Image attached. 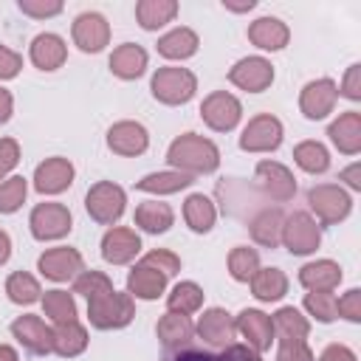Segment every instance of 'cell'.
Returning a JSON list of instances; mask_svg holds the SVG:
<instances>
[{"instance_id":"obj_1","label":"cell","mask_w":361,"mask_h":361,"mask_svg":"<svg viewBox=\"0 0 361 361\" xmlns=\"http://www.w3.org/2000/svg\"><path fill=\"white\" fill-rule=\"evenodd\" d=\"M166 161L178 169V172H186V175H206V172H214L217 164H220V149L197 135V133H183L178 135L172 144H169V152H166Z\"/></svg>"},{"instance_id":"obj_2","label":"cell","mask_w":361,"mask_h":361,"mask_svg":"<svg viewBox=\"0 0 361 361\" xmlns=\"http://www.w3.org/2000/svg\"><path fill=\"white\" fill-rule=\"evenodd\" d=\"M135 316V305L130 293H118L116 288L96 293L93 299H87V319L93 327L99 330H118L127 327Z\"/></svg>"},{"instance_id":"obj_3","label":"cell","mask_w":361,"mask_h":361,"mask_svg":"<svg viewBox=\"0 0 361 361\" xmlns=\"http://www.w3.org/2000/svg\"><path fill=\"white\" fill-rule=\"evenodd\" d=\"M149 90L164 104H186L197 90V79L189 68H158L152 73Z\"/></svg>"},{"instance_id":"obj_4","label":"cell","mask_w":361,"mask_h":361,"mask_svg":"<svg viewBox=\"0 0 361 361\" xmlns=\"http://www.w3.org/2000/svg\"><path fill=\"white\" fill-rule=\"evenodd\" d=\"M124 203H127L124 189H121L118 183H113V180H99V183H93V186L87 189V195H85V209H87V214H90L96 223H102V226H113V223L124 214Z\"/></svg>"},{"instance_id":"obj_5","label":"cell","mask_w":361,"mask_h":361,"mask_svg":"<svg viewBox=\"0 0 361 361\" xmlns=\"http://www.w3.org/2000/svg\"><path fill=\"white\" fill-rule=\"evenodd\" d=\"M307 203H310V212L324 226H333V223L344 220L350 214V209H353L350 195L338 183H319V186H313L307 192Z\"/></svg>"},{"instance_id":"obj_6","label":"cell","mask_w":361,"mask_h":361,"mask_svg":"<svg viewBox=\"0 0 361 361\" xmlns=\"http://www.w3.org/2000/svg\"><path fill=\"white\" fill-rule=\"evenodd\" d=\"M290 254H313L322 243V228L307 212H293L282 223V240H279Z\"/></svg>"},{"instance_id":"obj_7","label":"cell","mask_w":361,"mask_h":361,"mask_svg":"<svg viewBox=\"0 0 361 361\" xmlns=\"http://www.w3.org/2000/svg\"><path fill=\"white\" fill-rule=\"evenodd\" d=\"M240 116H243L240 99L231 96V93H226V90L209 93V96L203 99V104H200V118H203L212 130H217V133L234 130V127L240 124Z\"/></svg>"},{"instance_id":"obj_8","label":"cell","mask_w":361,"mask_h":361,"mask_svg":"<svg viewBox=\"0 0 361 361\" xmlns=\"http://www.w3.org/2000/svg\"><path fill=\"white\" fill-rule=\"evenodd\" d=\"M28 226H31V234L45 243V240L65 237L73 228V217H71L68 206H62V203H39V206H34Z\"/></svg>"},{"instance_id":"obj_9","label":"cell","mask_w":361,"mask_h":361,"mask_svg":"<svg viewBox=\"0 0 361 361\" xmlns=\"http://www.w3.org/2000/svg\"><path fill=\"white\" fill-rule=\"evenodd\" d=\"M279 144H282V124L271 113L254 116L240 135V149L245 152H274Z\"/></svg>"},{"instance_id":"obj_10","label":"cell","mask_w":361,"mask_h":361,"mask_svg":"<svg viewBox=\"0 0 361 361\" xmlns=\"http://www.w3.org/2000/svg\"><path fill=\"white\" fill-rule=\"evenodd\" d=\"M82 254L71 245H59V248H48L39 259H37V268L45 279L51 282H68L73 276L82 274Z\"/></svg>"},{"instance_id":"obj_11","label":"cell","mask_w":361,"mask_h":361,"mask_svg":"<svg viewBox=\"0 0 361 361\" xmlns=\"http://www.w3.org/2000/svg\"><path fill=\"white\" fill-rule=\"evenodd\" d=\"M11 336L34 355H45V353H54V330L34 313H25V316H17L11 322Z\"/></svg>"},{"instance_id":"obj_12","label":"cell","mask_w":361,"mask_h":361,"mask_svg":"<svg viewBox=\"0 0 361 361\" xmlns=\"http://www.w3.org/2000/svg\"><path fill=\"white\" fill-rule=\"evenodd\" d=\"M197 336L209 344V347H217V350H226L228 344H234V336H237V327H234V319L228 310L223 307H209L203 310V316L197 319Z\"/></svg>"},{"instance_id":"obj_13","label":"cell","mask_w":361,"mask_h":361,"mask_svg":"<svg viewBox=\"0 0 361 361\" xmlns=\"http://www.w3.org/2000/svg\"><path fill=\"white\" fill-rule=\"evenodd\" d=\"M228 82L248 93H259L274 82V65L265 56H245L228 71Z\"/></svg>"},{"instance_id":"obj_14","label":"cell","mask_w":361,"mask_h":361,"mask_svg":"<svg viewBox=\"0 0 361 361\" xmlns=\"http://www.w3.org/2000/svg\"><path fill=\"white\" fill-rule=\"evenodd\" d=\"M257 180H259V189L276 203H288L296 195V180H293L290 169L276 164V161H259L257 164Z\"/></svg>"},{"instance_id":"obj_15","label":"cell","mask_w":361,"mask_h":361,"mask_svg":"<svg viewBox=\"0 0 361 361\" xmlns=\"http://www.w3.org/2000/svg\"><path fill=\"white\" fill-rule=\"evenodd\" d=\"M234 327L237 333L245 338V344L257 353H265L271 344H274V324H271V316L262 313V310H254V307H245L237 319H234Z\"/></svg>"},{"instance_id":"obj_16","label":"cell","mask_w":361,"mask_h":361,"mask_svg":"<svg viewBox=\"0 0 361 361\" xmlns=\"http://www.w3.org/2000/svg\"><path fill=\"white\" fill-rule=\"evenodd\" d=\"M73 42L85 54H99L110 42V25L99 11H85L73 20Z\"/></svg>"},{"instance_id":"obj_17","label":"cell","mask_w":361,"mask_h":361,"mask_svg":"<svg viewBox=\"0 0 361 361\" xmlns=\"http://www.w3.org/2000/svg\"><path fill=\"white\" fill-rule=\"evenodd\" d=\"M336 99H338V85L333 79H316V82H307L302 87L299 107L307 118L316 121V118H324L327 113H333Z\"/></svg>"},{"instance_id":"obj_18","label":"cell","mask_w":361,"mask_h":361,"mask_svg":"<svg viewBox=\"0 0 361 361\" xmlns=\"http://www.w3.org/2000/svg\"><path fill=\"white\" fill-rule=\"evenodd\" d=\"M141 251V237L135 228H124V226H113L104 237H102V257L110 265H127L135 259V254Z\"/></svg>"},{"instance_id":"obj_19","label":"cell","mask_w":361,"mask_h":361,"mask_svg":"<svg viewBox=\"0 0 361 361\" xmlns=\"http://www.w3.org/2000/svg\"><path fill=\"white\" fill-rule=\"evenodd\" d=\"M107 147L116 152V155H124V158H133V155H141L147 147H149V135H147V127L138 124V121H118L107 130Z\"/></svg>"},{"instance_id":"obj_20","label":"cell","mask_w":361,"mask_h":361,"mask_svg":"<svg viewBox=\"0 0 361 361\" xmlns=\"http://www.w3.org/2000/svg\"><path fill=\"white\" fill-rule=\"evenodd\" d=\"M73 183V164L68 158H45L34 172V189L39 195H59Z\"/></svg>"},{"instance_id":"obj_21","label":"cell","mask_w":361,"mask_h":361,"mask_svg":"<svg viewBox=\"0 0 361 361\" xmlns=\"http://www.w3.org/2000/svg\"><path fill=\"white\" fill-rule=\"evenodd\" d=\"M248 39L262 51H279L288 45L290 31L279 17H259L248 25Z\"/></svg>"},{"instance_id":"obj_22","label":"cell","mask_w":361,"mask_h":361,"mask_svg":"<svg viewBox=\"0 0 361 361\" xmlns=\"http://www.w3.org/2000/svg\"><path fill=\"white\" fill-rule=\"evenodd\" d=\"M28 54L39 71H56V68H62V62L68 56V45L59 34H37Z\"/></svg>"},{"instance_id":"obj_23","label":"cell","mask_w":361,"mask_h":361,"mask_svg":"<svg viewBox=\"0 0 361 361\" xmlns=\"http://www.w3.org/2000/svg\"><path fill=\"white\" fill-rule=\"evenodd\" d=\"M327 135H330V141L338 147V152L355 155V152L361 149V113H355V110L341 113V116L330 124Z\"/></svg>"},{"instance_id":"obj_24","label":"cell","mask_w":361,"mask_h":361,"mask_svg":"<svg viewBox=\"0 0 361 361\" xmlns=\"http://www.w3.org/2000/svg\"><path fill=\"white\" fill-rule=\"evenodd\" d=\"M271 324H274V341H279V344L305 341L310 333V322L296 307H279L271 316Z\"/></svg>"},{"instance_id":"obj_25","label":"cell","mask_w":361,"mask_h":361,"mask_svg":"<svg viewBox=\"0 0 361 361\" xmlns=\"http://www.w3.org/2000/svg\"><path fill=\"white\" fill-rule=\"evenodd\" d=\"M147 51L135 42H124L110 54V71L118 79H138L147 71Z\"/></svg>"},{"instance_id":"obj_26","label":"cell","mask_w":361,"mask_h":361,"mask_svg":"<svg viewBox=\"0 0 361 361\" xmlns=\"http://www.w3.org/2000/svg\"><path fill=\"white\" fill-rule=\"evenodd\" d=\"M282 223H285V214L279 209H259L248 223L254 243L262 248H276L282 240Z\"/></svg>"},{"instance_id":"obj_27","label":"cell","mask_w":361,"mask_h":361,"mask_svg":"<svg viewBox=\"0 0 361 361\" xmlns=\"http://www.w3.org/2000/svg\"><path fill=\"white\" fill-rule=\"evenodd\" d=\"M158 338L166 350H180L195 338V324L183 313H166L158 319Z\"/></svg>"},{"instance_id":"obj_28","label":"cell","mask_w":361,"mask_h":361,"mask_svg":"<svg viewBox=\"0 0 361 361\" xmlns=\"http://www.w3.org/2000/svg\"><path fill=\"white\" fill-rule=\"evenodd\" d=\"M164 288H166V276L144 262H138L127 276V290L135 299H158L164 293Z\"/></svg>"},{"instance_id":"obj_29","label":"cell","mask_w":361,"mask_h":361,"mask_svg":"<svg viewBox=\"0 0 361 361\" xmlns=\"http://www.w3.org/2000/svg\"><path fill=\"white\" fill-rule=\"evenodd\" d=\"M299 282L307 290H333L341 282V268L333 259H316L299 271Z\"/></svg>"},{"instance_id":"obj_30","label":"cell","mask_w":361,"mask_h":361,"mask_svg":"<svg viewBox=\"0 0 361 361\" xmlns=\"http://www.w3.org/2000/svg\"><path fill=\"white\" fill-rule=\"evenodd\" d=\"M197 45H200L197 34L192 28L180 25V28H172L169 34H164L158 39V54L166 59H189L192 54H197Z\"/></svg>"},{"instance_id":"obj_31","label":"cell","mask_w":361,"mask_h":361,"mask_svg":"<svg viewBox=\"0 0 361 361\" xmlns=\"http://www.w3.org/2000/svg\"><path fill=\"white\" fill-rule=\"evenodd\" d=\"M183 220H186V226H189L192 231H197V234L212 231V226H214V220H217V209H214L212 197H206V195H200V192L189 195L186 203H183Z\"/></svg>"},{"instance_id":"obj_32","label":"cell","mask_w":361,"mask_h":361,"mask_svg":"<svg viewBox=\"0 0 361 361\" xmlns=\"http://www.w3.org/2000/svg\"><path fill=\"white\" fill-rule=\"evenodd\" d=\"M175 14H178L175 0H141V3H135V20L144 31H155V28L172 23Z\"/></svg>"},{"instance_id":"obj_33","label":"cell","mask_w":361,"mask_h":361,"mask_svg":"<svg viewBox=\"0 0 361 361\" xmlns=\"http://www.w3.org/2000/svg\"><path fill=\"white\" fill-rule=\"evenodd\" d=\"M175 220V212L169 203H161V200H147L135 209V226L149 231V234H164Z\"/></svg>"},{"instance_id":"obj_34","label":"cell","mask_w":361,"mask_h":361,"mask_svg":"<svg viewBox=\"0 0 361 361\" xmlns=\"http://www.w3.org/2000/svg\"><path fill=\"white\" fill-rule=\"evenodd\" d=\"M251 290L259 302H279L288 293V276L279 268H259L251 276Z\"/></svg>"},{"instance_id":"obj_35","label":"cell","mask_w":361,"mask_h":361,"mask_svg":"<svg viewBox=\"0 0 361 361\" xmlns=\"http://www.w3.org/2000/svg\"><path fill=\"white\" fill-rule=\"evenodd\" d=\"M87 347V330L79 322H68V324H56L54 327V353L62 358H73L79 353H85Z\"/></svg>"},{"instance_id":"obj_36","label":"cell","mask_w":361,"mask_h":361,"mask_svg":"<svg viewBox=\"0 0 361 361\" xmlns=\"http://www.w3.org/2000/svg\"><path fill=\"white\" fill-rule=\"evenodd\" d=\"M192 180H195L192 175L178 172V169H172V172H152V175L141 178V180L135 183V189H141V192H152V195H172V192L186 189Z\"/></svg>"},{"instance_id":"obj_37","label":"cell","mask_w":361,"mask_h":361,"mask_svg":"<svg viewBox=\"0 0 361 361\" xmlns=\"http://www.w3.org/2000/svg\"><path fill=\"white\" fill-rule=\"evenodd\" d=\"M42 310L54 324H68L76 322V302L68 290H45L42 296Z\"/></svg>"},{"instance_id":"obj_38","label":"cell","mask_w":361,"mask_h":361,"mask_svg":"<svg viewBox=\"0 0 361 361\" xmlns=\"http://www.w3.org/2000/svg\"><path fill=\"white\" fill-rule=\"evenodd\" d=\"M293 161H296L305 172L322 175V172H327V166H330V152H327L319 141H302V144H296V149H293Z\"/></svg>"},{"instance_id":"obj_39","label":"cell","mask_w":361,"mask_h":361,"mask_svg":"<svg viewBox=\"0 0 361 361\" xmlns=\"http://www.w3.org/2000/svg\"><path fill=\"white\" fill-rule=\"evenodd\" d=\"M6 293L14 305H34L37 299H42V290H39V282L25 274V271H14L8 279H6Z\"/></svg>"},{"instance_id":"obj_40","label":"cell","mask_w":361,"mask_h":361,"mask_svg":"<svg viewBox=\"0 0 361 361\" xmlns=\"http://www.w3.org/2000/svg\"><path fill=\"white\" fill-rule=\"evenodd\" d=\"M200 305H203V290H200V285H195V282H178V285L172 288V293L166 296L169 313H183V316H189V313H195Z\"/></svg>"},{"instance_id":"obj_41","label":"cell","mask_w":361,"mask_h":361,"mask_svg":"<svg viewBox=\"0 0 361 361\" xmlns=\"http://www.w3.org/2000/svg\"><path fill=\"white\" fill-rule=\"evenodd\" d=\"M259 271V254L248 245H237L228 254V274L237 282H251V276Z\"/></svg>"},{"instance_id":"obj_42","label":"cell","mask_w":361,"mask_h":361,"mask_svg":"<svg viewBox=\"0 0 361 361\" xmlns=\"http://www.w3.org/2000/svg\"><path fill=\"white\" fill-rule=\"evenodd\" d=\"M25 195H28V183H25L23 175L6 178V180L0 183V214L17 212V209L23 206V200H25Z\"/></svg>"},{"instance_id":"obj_43","label":"cell","mask_w":361,"mask_h":361,"mask_svg":"<svg viewBox=\"0 0 361 361\" xmlns=\"http://www.w3.org/2000/svg\"><path fill=\"white\" fill-rule=\"evenodd\" d=\"M305 310L316 316L319 322H333L336 319V296L333 290H310L305 293Z\"/></svg>"},{"instance_id":"obj_44","label":"cell","mask_w":361,"mask_h":361,"mask_svg":"<svg viewBox=\"0 0 361 361\" xmlns=\"http://www.w3.org/2000/svg\"><path fill=\"white\" fill-rule=\"evenodd\" d=\"M110 288H113V282L102 271H82L76 276V282H73V293H82L85 299H93L96 293L110 290Z\"/></svg>"},{"instance_id":"obj_45","label":"cell","mask_w":361,"mask_h":361,"mask_svg":"<svg viewBox=\"0 0 361 361\" xmlns=\"http://www.w3.org/2000/svg\"><path fill=\"white\" fill-rule=\"evenodd\" d=\"M141 262H144V265H149V268H155V271H161L166 279H169L172 274H178V271H180V259H178L172 251H166V248H155V251H149Z\"/></svg>"},{"instance_id":"obj_46","label":"cell","mask_w":361,"mask_h":361,"mask_svg":"<svg viewBox=\"0 0 361 361\" xmlns=\"http://www.w3.org/2000/svg\"><path fill=\"white\" fill-rule=\"evenodd\" d=\"M336 316H344L347 322H361V290L353 288L341 299H336Z\"/></svg>"},{"instance_id":"obj_47","label":"cell","mask_w":361,"mask_h":361,"mask_svg":"<svg viewBox=\"0 0 361 361\" xmlns=\"http://www.w3.org/2000/svg\"><path fill=\"white\" fill-rule=\"evenodd\" d=\"M20 11L28 14V17L45 20V17L59 14L62 11V3L59 0H20Z\"/></svg>"},{"instance_id":"obj_48","label":"cell","mask_w":361,"mask_h":361,"mask_svg":"<svg viewBox=\"0 0 361 361\" xmlns=\"http://www.w3.org/2000/svg\"><path fill=\"white\" fill-rule=\"evenodd\" d=\"M20 161V147L14 138H0V180H6V175L17 166Z\"/></svg>"},{"instance_id":"obj_49","label":"cell","mask_w":361,"mask_h":361,"mask_svg":"<svg viewBox=\"0 0 361 361\" xmlns=\"http://www.w3.org/2000/svg\"><path fill=\"white\" fill-rule=\"evenodd\" d=\"M276 361H313V353L305 341H290V344H279Z\"/></svg>"},{"instance_id":"obj_50","label":"cell","mask_w":361,"mask_h":361,"mask_svg":"<svg viewBox=\"0 0 361 361\" xmlns=\"http://www.w3.org/2000/svg\"><path fill=\"white\" fill-rule=\"evenodd\" d=\"M23 68V56L6 45H0V79H14Z\"/></svg>"},{"instance_id":"obj_51","label":"cell","mask_w":361,"mask_h":361,"mask_svg":"<svg viewBox=\"0 0 361 361\" xmlns=\"http://www.w3.org/2000/svg\"><path fill=\"white\" fill-rule=\"evenodd\" d=\"M341 96L358 102L361 99V65H350L347 73H344V82H341Z\"/></svg>"},{"instance_id":"obj_52","label":"cell","mask_w":361,"mask_h":361,"mask_svg":"<svg viewBox=\"0 0 361 361\" xmlns=\"http://www.w3.org/2000/svg\"><path fill=\"white\" fill-rule=\"evenodd\" d=\"M217 361H262V358H259V353L251 350L248 344H228V347L217 355Z\"/></svg>"},{"instance_id":"obj_53","label":"cell","mask_w":361,"mask_h":361,"mask_svg":"<svg viewBox=\"0 0 361 361\" xmlns=\"http://www.w3.org/2000/svg\"><path fill=\"white\" fill-rule=\"evenodd\" d=\"M319 361H355V353L350 347H344V344H330V347H324Z\"/></svg>"},{"instance_id":"obj_54","label":"cell","mask_w":361,"mask_h":361,"mask_svg":"<svg viewBox=\"0 0 361 361\" xmlns=\"http://www.w3.org/2000/svg\"><path fill=\"white\" fill-rule=\"evenodd\" d=\"M172 361H217V355L203 353V350H183V353H178Z\"/></svg>"},{"instance_id":"obj_55","label":"cell","mask_w":361,"mask_h":361,"mask_svg":"<svg viewBox=\"0 0 361 361\" xmlns=\"http://www.w3.org/2000/svg\"><path fill=\"white\" fill-rule=\"evenodd\" d=\"M341 180H347V186L358 192V189H361V166H358V164L347 166V169L341 172Z\"/></svg>"},{"instance_id":"obj_56","label":"cell","mask_w":361,"mask_h":361,"mask_svg":"<svg viewBox=\"0 0 361 361\" xmlns=\"http://www.w3.org/2000/svg\"><path fill=\"white\" fill-rule=\"evenodd\" d=\"M11 110H14V99L6 87H0V124L11 118Z\"/></svg>"},{"instance_id":"obj_57","label":"cell","mask_w":361,"mask_h":361,"mask_svg":"<svg viewBox=\"0 0 361 361\" xmlns=\"http://www.w3.org/2000/svg\"><path fill=\"white\" fill-rule=\"evenodd\" d=\"M8 257H11V240H8V234L0 228V265H6Z\"/></svg>"},{"instance_id":"obj_58","label":"cell","mask_w":361,"mask_h":361,"mask_svg":"<svg viewBox=\"0 0 361 361\" xmlns=\"http://www.w3.org/2000/svg\"><path fill=\"white\" fill-rule=\"evenodd\" d=\"M223 6H226L228 11H251V8H254V0H245V3H226V0H223Z\"/></svg>"},{"instance_id":"obj_59","label":"cell","mask_w":361,"mask_h":361,"mask_svg":"<svg viewBox=\"0 0 361 361\" xmlns=\"http://www.w3.org/2000/svg\"><path fill=\"white\" fill-rule=\"evenodd\" d=\"M0 361H17V350L8 344H0Z\"/></svg>"}]
</instances>
